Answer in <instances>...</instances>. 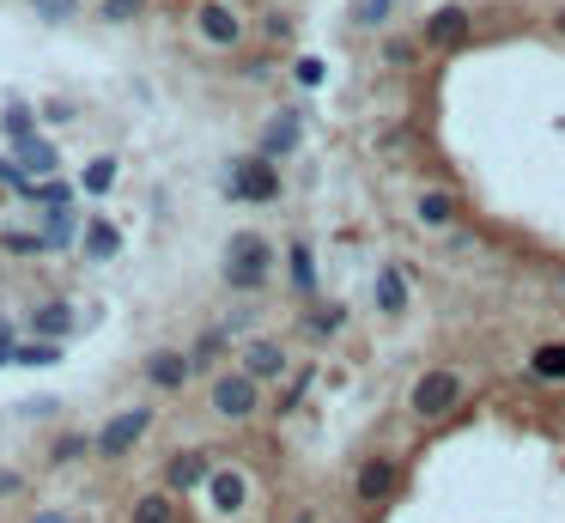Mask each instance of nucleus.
<instances>
[{"label":"nucleus","mask_w":565,"mask_h":523,"mask_svg":"<svg viewBox=\"0 0 565 523\" xmlns=\"http://www.w3.org/2000/svg\"><path fill=\"white\" fill-rule=\"evenodd\" d=\"M268 268H274V244H268V238L237 232V238L225 244V280H231L237 292H256V286L268 280Z\"/></svg>","instance_id":"obj_1"},{"label":"nucleus","mask_w":565,"mask_h":523,"mask_svg":"<svg viewBox=\"0 0 565 523\" xmlns=\"http://www.w3.org/2000/svg\"><path fill=\"white\" fill-rule=\"evenodd\" d=\"M456 402H462V378H456V371H426V378L414 384V414L420 420H444Z\"/></svg>","instance_id":"obj_2"},{"label":"nucleus","mask_w":565,"mask_h":523,"mask_svg":"<svg viewBox=\"0 0 565 523\" xmlns=\"http://www.w3.org/2000/svg\"><path fill=\"white\" fill-rule=\"evenodd\" d=\"M231 195H237V201H274V195H280L274 165H268V159H237V165H231Z\"/></svg>","instance_id":"obj_3"},{"label":"nucleus","mask_w":565,"mask_h":523,"mask_svg":"<svg viewBox=\"0 0 565 523\" xmlns=\"http://www.w3.org/2000/svg\"><path fill=\"white\" fill-rule=\"evenodd\" d=\"M213 408H219L225 420H250V414H256V378H250V371L219 378V384H213Z\"/></svg>","instance_id":"obj_4"},{"label":"nucleus","mask_w":565,"mask_h":523,"mask_svg":"<svg viewBox=\"0 0 565 523\" xmlns=\"http://www.w3.org/2000/svg\"><path fill=\"white\" fill-rule=\"evenodd\" d=\"M146 426H152V414H146V408H128V414H116V420L98 432V451H104V457H128V451H134V438H140Z\"/></svg>","instance_id":"obj_5"},{"label":"nucleus","mask_w":565,"mask_h":523,"mask_svg":"<svg viewBox=\"0 0 565 523\" xmlns=\"http://www.w3.org/2000/svg\"><path fill=\"white\" fill-rule=\"evenodd\" d=\"M426 43H432V49H456V43H468V13H462V7H438V13L426 19Z\"/></svg>","instance_id":"obj_6"},{"label":"nucleus","mask_w":565,"mask_h":523,"mask_svg":"<svg viewBox=\"0 0 565 523\" xmlns=\"http://www.w3.org/2000/svg\"><path fill=\"white\" fill-rule=\"evenodd\" d=\"M395 481H401V469H395L389 457H371V463L359 469V481H353V487H359V499H371V505H377V499H389V493H395Z\"/></svg>","instance_id":"obj_7"},{"label":"nucleus","mask_w":565,"mask_h":523,"mask_svg":"<svg viewBox=\"0 0 565 523\" xmlns=\"http://www.w3.org/2000/svg\"><path fill=\"white\" fill-rule=\"evenodd\" d=\"M201 37H207V43H219V49H231V43H237V13L225 7V0H207V7H201Z\"/></svg>","instance_id":"obj_8"},{"label":"nucleus","mask_w":565,"mask_h":523,"mask_svg":"<svg viewBox=\"0 0 565 523\" xmlns=\"http://www.w3.org/2000/svg\"><path fill=\"white\" fill-rule=\"evenodd\" d=\"M244 371H250V378H280V371H286L280 341H250L244 347Z\"/></svg>","instance_id":"obj_9"},{"label":"nucleus","mask_w":565,"mask_h":523,"mask_svg":"<svg viewBox=\"0 0 565 523\" xmlns=\"http://www.w3.org/2000/svg\"><path fill=\"white\" fill-rule=\"evenodd\" d=\"M146 378H152L158 390H183L189 359H183V353H152V359H146Z\"/></svg>","instance_id":"obj_10"},{"label":"nucleus","mask_w":565,"mask_h":523,"mask_svg":"<svg viewBox=\"0 0 565 523\" xmlns=\"http://www.w3.org/2000/svg\"><path fill=\"white\" fill-rule=\"evenodd\" d=\"M13 146H19V165H25L31 177H49V171H55V146H49V140H37V134H19Z\"/></svg>","instance_id":"obj_11"},{"label":"nucleus","mask_w":565,"mask_h":523,"mask_svg":"<svg viewBox=\"0 0 565 523\" xmlns=\"http://www.w3.org/2000/svg\"><path fill=\"white\" fill-rule=\"evenodd\" d=\"M207 487H213V505L219 511H237V505H244V475H237V469H219V475H207Z\"/></svg>","instance_id":"obj_12"},{"label":"nucleus","mask_w":565,"mask_h":523,"mask_svg":"<svg viewBox=\"0 0 565 523\" xmlns=\"http://www.w3.org/2000/svg\"><path fill=\"white\" fill-rule=\"evenodd\" d=\"M165 481H171V487H201V481H207V457H201V451H183V457H171Z\"/></svg>","instance_id":"obj_13"},{"label":"nucleus","mask_w":565,"mask_h":523,"mask_svg":"<svg viewBox=\"0 0 565 523\" xmlns=\"http://www.w3.org/2000/svg\"><path fill=\"white\" fill-rule=\"evenodd\" d=\"M292 140H298V116H274V122H268V134H262V159L292 153Z\"/></svg>","instance_id":"obj_14"},{"label":"nucleus","mask_w":565,"mask_h":523,"mask_svg":"<svg viewBox=\"0 0 565 523\" xmlns=\"http://www.w3.org/2000/svg\"><path fill=\"white\" fill-rule=\"evenodd\" d=\"M31 329H37L43 341H55V335L73 329V311H67V305H37V311H31Z\"/></svg>","instance_id":"obj_15"},{"label":"nucleus","mask_w":565,"mask_h":523,"mask_svg":"<svg viewBox=\"0 0 565 523\" xmlns=\"http://www.w3.org/2000/svg\"><path fill=\"white\" fill-rule=\"evenodd\" d=\"M116 244H122V238H116L110 219H92V226H86V256H92V262H110V256H116Z\"/></svg>","instance_id":"obj_16"},{"label":"nucleus","mask_w":565,"mask_h":523,"mask_svg":"<svg viewBox=\"0 0 565 523\" xmlns=\"http://www.w3.org/2000/svg\"><path fill=\"white\" fill-rule=\"evenodd\" d=\"M450 213H456V201L444 189H426L420 195V219H426V226H450Z\"/></svg>","instance_id":"obj_17"},{"label":"nucleus","mask_w":565,"mask_h":523,"mask_svg":"<svg viewBox=\"0 0 565 523\" xmlns=\"http://www.w3.org/2000/svg\"><path fill=\"white\" fill-rule=\"evenodd\" d=\"M377 305H383V311H401V305H408V286H401V274H395V268H383V274H377Z\"/></svg>","instance_id":"obj_18"},{"label":"nucleus","mask_w":565,"mask_h":523,"mask_svg":"<svg viewBox=\"0 0 565 523\" xmlns=\"http://www.w3.org/2000/svg\"><path fill=\"white\" fill-rule=\"evenodd\" d=\"M134 523H177V517H171V499H165V493H146V499L134 505Z\"/></svg>","instance_id":"obj_19"},{"label":"nucleus","mask_w":565,"mask_h":523,"mask_svg":"<svg viewBox=\"0 0 565 523\" xmlns=\"http://www.w3.org/2000/svg\"><path fill=\"white\" fill-rule=\"evenodd\" d=\"M292 280H298V292H304V298L316 292V262H310V250H304V244L292 250Z\"/></svg>","instance_id":"obj_20"},{"label":"nucleus","mask_w":565,"mask_h":523,"mask_svg":"<svg viewBox=\"0 0 565 523\" xmlns=\"http://www.w3.org/2000/svg\"><path fill=\"white\" fill-rule=\"evenodd\" d=\"M110 183H116V159H92V165H86V189H92V195H104Z\"/></svg>","instance_id":"obj_21"},{"label":"nucleus","mask_w":565,"mask_h":523,"mask_svg":"<svg viewBox=\"0 0 565 523\" xmlns=\"http://www.w3.org/2000/svg\"><path fill=\"white\" fill-rule=\"evenodd\" d=\"M535 378H565V347H541L535 353Z\"/></svg>","instance_id":"obj_22"},{"label":"nucleus","mask_w":565,"mask_h":523,"mask_svg":"<svg viewBox=\"0 0 565 523\" xmlns=\"http://www.w3.org/2000/svg\"><path fill=\"white\" fill-rule=\"evenodd\" d=\"M25 201H43V207H67V201H73V189H67V183H43V189L31 183V195H25Z\"/></svg>","instance_id":"obj_23"},{"label":"nucleus","mask_w":565,"mask_h":523,"mask_svg":"<svg viewBox=\"0 0 565 523\" xmlns=\"http://www.w3.org/2000/svg\"><path fill=\"white\" fill-rule=\"evenodd\" d=\"M13 359H25V365H55V359H61V347H19Z\"/></svg>","instance_id":"obj_24"},{"label":"nucleus","mask_w":565,"mask_h":523,"mask_svg":"<svg viewBox=\"0 0 565 523\" xmlns=\"http://www.w3.org/2000/svg\"><path fill=\"white\" fill-rule=\"evenodd\" d=\"M7 128H13V140H19V134H31V110H25V104H13V110H7Z\"/></svg>","instance_id":"obj_25"},{"label":"nucleus","mask_w":565,"mask_h":523,"mask_svg":"<svg viewBox=\"0 0 565 523\" xmlns=\"http://www.w3.org/2000/svg\"><path fill=\"white\" fill-rule=\"evenodd\" d=\"M0 183H13V189H19V195H31V183H25V177H19V165H13V159H0Z\"/></svg>","instance_id":"obj_26"},{"label":"nucleus","mask_w":565,"mask_h":523,"mask_svg":"<svg viewBox=\"0 0 565 523\" xmlns=\"http://www.w3.org/2000/svg\"><path fill=\"white\" fill-rule=\"evenodd\" d=\"M37 7H43V13H49V19H67V13H73V7H79V0H37Z\"/></svg>","instance_id":"obj_27"},{"label":"nucleus","mask_w":565,"mask_h":523,"mask_svg":"<svg viewBox=\"0 0 565 523\" xmlns=\"http://www.w3.org/2000/svg\"><path fill=\"white\" fill-rule=\"evenodd\" d=\"M7 493H19V475H7V469H0V499H7Z\"/></svg>","instance_id":"obj_28"},{"label":"nucleus","mask_w":565,"mask_h":523,"mask_svg":"<svg viewBox=\"0 0 565 523\" xmlns=\"http://www.w3.org/2000/svg\"><path fill=\"white\" fill-rule=\"evenodd\" d=\"M134 13V0H110V19H128Z\"/></svg>","instance_id":"obj_29"},{"label":"nucleus","mask_w":565,"mask_h":523,"mask_svg":"<svg viewBox=\"0 0 565 523\" xmlns=\"http://www.w3.org/2000/svg\"><path fill=\"white\" fill-rule=\"evenodd\" d=\"M383 13H389V0H371V7H365V19H371V25H377Z\"/></svg>","instance_id":"obj_30"},{"label":"nucleus","mask_w":565,"mask_h":523,"mask_svg":"<svg viewBox=\"0 0 565 523\" xmlns=\"http://www.w3.org/2000/svg\"><path fill=\"white\" fill-rule=\"evenodd\" d=\"M31 523H73V517H61V511H37Z\"/></svg>","instance_id":"obj_31"},{"label":"nucleus","mask_w":565,"mask_h":523,"mask_svg":"<svg viewBox=\"0 0 565 523\" xmlns=\"http://www.w3.org/2000/svg\"><path fill=\"white\" fill-rule=\"evenodd\" d=\"M559 286H565V280H559Z\"/></svg>","instance_id":"obj_32"}]
</instances>
